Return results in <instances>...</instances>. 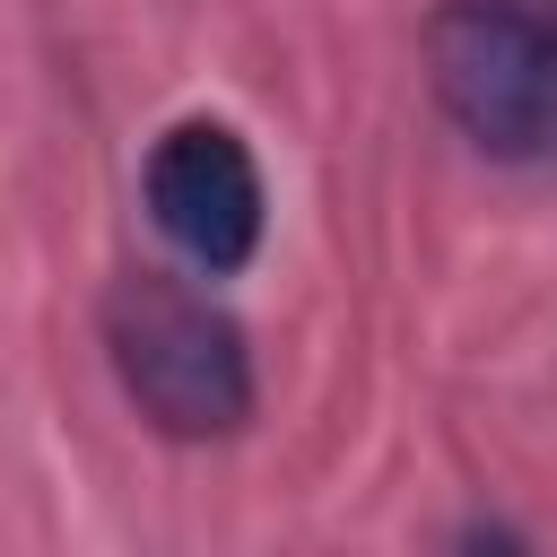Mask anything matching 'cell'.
Instances as JSON below:
<instances>
[{"instance_id": "obj_2", "label": "cell", "mask_w": 557, "mask_h": 557, "mask_svg": "<svg viewBox=\"0 0 557 557\" xmlns=\"http://www.w3.org/2000/svg\"><path fill=\"white\" fill-rule=\"evenodd\" d=\"M426 78L470 148L505 165L557 157V0H444Z\"/></svg>"}, {"instance_id": "obj_1", "label": "cell", "mask_w": 557, "mask_h": 557, "mask_svg": "<svg viewBox=\"0 0 557 557\" xmlns=\"http://www.w3.org/2000/svg\"><path fill=\"white\" fill-rule=\"evenodd\" d=\"M104 357L157 435L209 444L252 418V348L235 313L183 278H157V270L122 278L104 296Z\"/></svg>"}, {"instance_id": "obj_3", "label": "cell", "mask_w": 557, "mask_h": 557, "mask_svg": "<svg viewBox=\"0 0 557 557\" xmlns=\"http://www.w3.org/2000/svg\"><path fill=\"white\" fill-rule=\"evenodd\" d=\"M148 218L191 270H209V278L244 270L261 252V218H270L252 148L226 122H174L148 148Z\"/></svg>"}]
</instances>
